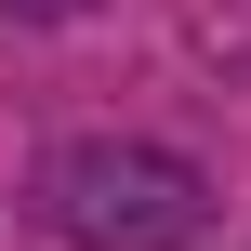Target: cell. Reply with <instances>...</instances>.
Masks as SVG:
<instances>
[{"label": "cell", "instance_id": "cell-1", "mask_svg": "<svg viewBox=\"0 0 251 251\" xmlns=\"http://www.w3.org/2000/svg\"><path fill=\"white\" fill-rule=\"evenodd\" d=\"M40 212L79 251H185L199 212H212V185L185 159H159V146H66L40 172Z\"/></svg>", "mask_w": 251, "mask_h": 251}, {"label": "cell", "instance_id": "cell-2", "mask_svg": "<svg viewBox=\"0 0 251 251\" xmlns=\"http://www.w3.org/2000/svg\"><path fill=\"white\" fill-rule=\"evenodd\" d=\"M0 13H79V0H0Z\"/></svg>", "mask_w": 251, "mask_h": 251}]
</instances>
